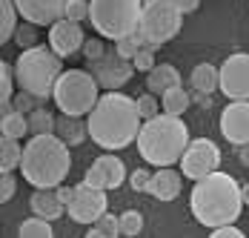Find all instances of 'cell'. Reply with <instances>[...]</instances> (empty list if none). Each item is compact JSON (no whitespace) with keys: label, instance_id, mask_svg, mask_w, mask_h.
<instances>
[{"label":"cell","instance_id":"cell-9","mask_svg":"<svg viewBox=\"0 0 249 238\" xmlns=\"http://www.w3.org/2000/svg\"><path fill=\"white\" fill-rule=\"evenodd\" d=\"M218 164H221V149L209 138L189 141L186 152L180 155V172H183V178H192V181L206 178L209 172L218 169Z\"/></svg>","mask_w":249,"mask_h":238},{"label":"cell","instance_id":"cell-28","mask_svg":"<svg viewBox=\"0 0 249 238\" xmlns=\"http://www.w3.org/2000/svg\"><path fill=\"white\" fill-rule=\"evenodd\" d=\"M26 132H29V118H26V112H20V109H12V112L3 118V135L23 138Z\"/></svg>","mask_w":249,"mask_h":238},{"label":"cell","instance_id":"cell-39","mask_svg":"<svg viewBox=\"0 0 249 238\" xmlns=\"http://www.w3.org/2000/svg\"><path fill=\"white\" fill-rule=\"evenodd\" d=\"M209 236L212 238H244V233H241L235 224H224V227H215Z\"/></svg>","mask_w":249,"mask_h":238},{"label":"cell","instance_id":"cell-17","mask_svg":"<svg viewBox=\"0 0 249 238\" xmlns=\"http://www.w3.org/2000/svg\"><path fill=\"white\" fill-rule=\"evenodd\" d=\"M183 190V172L178 175L172 167H158V172L149 178V187L146 192L155 195L158 201H175Z\"/></svg>","mask_w":249,"mask_h":238},{"label":"cell","instance_id":"cell-5","mask_svg":"<svg viewBox=\"0 0 249 238\" xmlns=\"http://www.w3.org/2000/svg\"><path fill=\"white\" fill-rule=\"evenodd\" d=\"M63 58L54 52V49L46 46H29L18 55V63H15V80L18 86L32 92L40 103L49 100L52 92H54V83L63 72Z\"/></svg>","mask_w":249,"mask_h":238},{"label":"cell","instance_id":"cell-45","mask_svg":"<svg viewBox=\"0 0 249 238\" xmlns=\"http://www.w3.org/2000/svg\"><path fill=\"white\" fill-rule=\"evenodd\" d=\"M241 195H244V204L249 207V181L247 184H241Z\"/></svg>","mask_w":249,"mask_h":238},{"label":"cell","instance_id":"cell-3","mask_svg":"<svg viewBox=\"0 0 249 238\" xmlns=\"http://www.w3.org/2000/svg\"><path fill=\"white\" fill-rule=\"evenodd\" d=\"M72 169V155H69V143L63 141L57 132L46 135H32V141L23 146V158H20V172L23 178L37 187V190H54L66 181Z\"/></svg>","mask_w":249,"mask_h":238},{"label":"cell","instance_id":"cell-22","mask_svg":"<svg viewBox=\"0 0 249 238\" xmlns=\"http://www.w3.org/2000/svg\"><path fill=\"white\" fill-rule=\"evenodd\" d=\"M20 158H23V146L20 138H12V135H0V169H18L20 167Z\"/></svg>","mask_w":249,"mask_h":238},{"label":"cell","instance_id":"cell-27","mask_svg":"<svg viewBox=\"0 0 249 238\" xmlns=\"http://www.w3.org/2000/svg\"><path fill=\"white\" fill-rule=\"evenodd\" d=\"M86 236H89V238H118V236H121V218L103 213L98 221L92 224V230H89Z\"/></svg>","mask_w":249,"mask_h":238},{"label":"cell","instance_id":"cell-18","mask_svg":"<svg viewBox=\"0 0 249 238\" xmlns=\"http://www.w3.org/2000/svg\"><path fill=\"white\" fill-rule=\"evenodd\" d=\"M29 207H32V213L40 215V218H60L63 210H66V204L57 198V190H35L32 192V201H29Z\"/></svg>","mask_w":249,"mask_h":238},{"label":"cell","instance_id":"cell-1","mask_svg":"<svg viewBox=\"0 0 249 238\" xmlns=\"http://www.w3.org/2000/svg\"><path fill=\"white\" fill-rule=\"evenodd\" d=\"M89 138L100 149L115 152L124 149L132 141H138V132L143 126V118L138 115V103L118 89H106V95L98 98L95 109L89 112Z\"/></svg>","mask_w":249,"mask_h":238},{"label":"cell","instance_id":"cell-26","mask_svg":"<svg viewBox=\"0 0 249 238\" xmlns=\"http://www.w3.org/2000/svg\"><path fill=\"white\" fill-rule=\"evenodd\" d=\"M29 132L32 135H46V132H54V115H52L49 109H43V103L37 106V109H32L29 115Z\"/></svg>","mask_w":249,"mask_h":238},{"label":"cell","instance_id":"cell-32","mask_svg":"<svg viewBox=\"0 0 249 238\" xmlns=\"http://www.w3.org/2000/svg\"><path fill=\"white\" fill-rule=\"evenodd\" d=\"M141 230H143V218L141 213H135V210H129V213L121 215V236H141Z\"/></svg>","mask_w":249,"mask_h":238},{"label":"cell","instance_id":"cell-23","mask_svg":"<svg viewBox=\"0 0 249 238\" xmlns=\"http://www.w3.org/2000/svg\"><path fill=\"white\" fill-rule=\"evenodd\" d=\"M189 103H192V98L183 86H172V89H166L160 95V109L169 112V115H183L189 109Z\"/></svg>","mask_w":249,"mask_h":238},{"label":"cell","instance_id":"cell-12","mask_svg":"<svg viewBox=\"0 0 249 238\" xmlns=\"http://www.w3.org/2000/svg\"><path fill=\"white\" fill-rule=\"evenodd\" d=\"M221 92L229 100H249V55H229L221 66Z\"/></svg>","mask_w":249,"mask_h":238},{"label":"cell","instance_id":"cell-43","mask_svg":"<svg viewBox=\"0 0 249 238\" xmlns=\"http://www.w3.org/2000/svg\"><path fill=\"white\" fill-rule=\"evenodd\" d=\"M12 109H15V106H12V100H3V103H0V135H3V118H6Z\"/></svg>","mask_w":249,"mask_h":238},{"label":"cell","instance_id":"cell-8","mask_svg":"<svg viewBox=\"0 0 249 238\" xmlns=\"http://www.w3.org/2000/svg\"><path fill=\"white\" fill-rule=\"evenodd\" d=\"M180 26H183V12L178 9L175 0H146L143 3L138 32L143 35L146 43H155V46L169 43L172 38H178Z\"/></svg>","mask_w":249,"mask_h":238},{"label":"cell","instance_id":"cell-2","mask_svg":"<svg viewBox=\"0 0 249 238\" xmlns=\"http://www.w3.org/2000/svg\"><path fill=\"white\" fill-rule=\"evenodd\" d=\"M189 210L195 215V221L215 230L224 224H235L238 215L244 210V195L241 184L229 175V172H209L206 178L195 181V190L189 198Z\"/></svg>","mask_w":249,"mask_h":238},{"label":"cell","instance_id":"cell-24","mask_svg":"<svg viewBox=\"0 0 249 238\" xmlns=\"http://www.w3.org/2000/svg\"><path fill=\"white\" fill-rule=\"evenodd\" d=\"M18 6L15 0H0V46L9 43L15 38V29H18Z\"/></svg>","mask_w":249,"mask_h":238},{"label":"cell","instance_id":"cell-6","mask_svg":"<svg viewBox=\"0 0 249 238\" xmlns=\"http://www.w3.org/2000/svg\"><path fill=\"white\" fill-rule=\"evenodd\" d=\"M89 23L95 26L100 38L118 40L132 32H138L143 0H89Z\"/></svg>","mask_w":249,"mask_h":238},{"label":"cell","instance_id":"cell-40","mask_svg":"<svg viewBox=\"0 0 249 238\" xmlns=\"http://www.w3.org/2000/svg\"><path fill=\"white\" fill-rule=\"evenodd\" d=\"M175 3H178V9H180L183 15H189V12H195V9L200 6V0H175Z\"/></svg>","mask_w":249,"mask_h":238},{"label":"cell","instance_id":"cell-30","mask_svg":"<svg viewBox=\"0 0 249 238\" xmlns=\"http://www.w3.org/2000/svg\"><path fill=\"white\" fill-rule=\"evenodd\" d=\"M15 40H18V46L20 49L37 46V23H32V20L18 23V29H15Z\"/></svg>","mask_w":249,"mask_h":238},{"label":"cell","instance_id":"cell-4","mask_svg":"<svg viewBox=\"0 0 249 238\" xmlns=\"http://www.w3.org/2000/svg\"><path fill=\"white\" fill-rule=\"evenodd\" d=\"M189 129L180 120V115H155V118L143 120L141 132H138V152L146 164L155 167H172L180 164V155L189 146Z\"/></svg>","mask_w":249,"mask_h":238},{"label":"cell","instance_id":"cell-15","mask_svg":"<svg viewBox=\"0 0 249 238\" xmlns=\"http://www.w3.org/2000/svg\"><path fill=\"white\" fill-rule=\"evenodd\" d=\"M221 132L229 143H249V100H232L221 115Z\"/></svg>","mask_w":249,"mask_h":238},{"label":"cell","instance_id":"cell-20","mask_svg":"<svg viewBox=\"0 0 249 238\" xmlns=\"http://www.w3.org/2000/svg\"><path fill=\"white\" fill-rule=\"evenodd\" d=\"M80 118H83V115H66V112H60V118L54 120V132L69 143V146L83 143L86 135H89V123H83Z\"/></svg>","mask_w":249,"mask_h":238},{"label":"cell","instance_id":"cell-13","mask_svg":"<svg viewBox=\"0 0 249 238\" xmlns=\"http://www.w3.org/2000/svg\"><path fill=\"white\" fill-rule=\"evenodd\" d=\"M83 181L92 184V187H98V190H106V192L118 190L126 181V167L118 155H100L98 161L86 169V178Z\"/></svg>","mask_w":249,"mask_h":238},{"label":"cell","instance_id":"cell-19","mask_svg":"<svg viewBox=\"0 0 249 238\" xmlns=\"http://www.w3.org/2000/svg\"><path fill=\"white\" fill-rule=\"evenodd\" d=\"M172 86H180V72L175 69L172 63H155L149 72H146V89L155 92V95H163L166 89Z\"/></svg>","mask_w":249,"mask_h":238},{"label":"cell","instance_id":"cell-11","mask_svg":"<svg viewBox=\"0 0 249 238\" xmlns=\"http://www.w3.org/2000/svg\"><path fill=\"white\" fill-rule=\"evenodd\" d=\"M66 213L77 224H95L106 213V190H98L92 184H77L72 201L66 204Z\"/></svg>","mask_w":249,"mask_h":238},{"label":"cell","instance_id":"cell-37","mask_svg":"<svg viewBox=\"0 0 249 238\" xmlns=\"http://www.w3.org/2000/svg\"><path fill=\"white\" fill-rule=\"evenodd\" d=\"M149 172H146V169H135V172H132V175H129V187H132V190L135 192H146V187H149Z\"/></svg>","mask_w":249,"mask_h":238},{"label":"cell","instance_id":"cell-38","mask_svg":"<svg viewBox=\"0 0 249 238\" xmlns=\"http://www.w3.org/2000/svg\"><path fill=\"white\" fill-rule=\"evenodd\" d=\"M103 52H106V46L100 43L98 38H92V40H86V43H83V55H86V60H98Z\"/></svg>","mask_w":249,"mask_h":238},{"label":"cell","instance_id":"cell-25","mask_svg":"<svg viewBox=\"0 0 249 238\" xmlns=\"http://www.w3.org/2000/svg\"><path fill=\"white\" fill-rule=\"evenodd\" d=\"M18 236H20V238H52V236H54V230H52V221H49V218L32 215V218H26L23 224H20Z\"/></svg>","mask_w":249,"mask_h":238},{"label":"cell","instance_id":"cell-7","mask_svg":"<svg viewBox=\"0 0 249 238\" xmlns=\"http://www.w3.org/2000/svg\"><path fill=\"white\" fill-rule=\"evenodd\" d=\"M100 83L95 80V75L86 69H66L60 72L57 83H54V92L52 100L57 103L60 112L66 115H89L95 109L100 98Z\"/></svg>","mask_w":249,"mask_h":238},{"label":"cell","instance_id":"cell-42","mask_svg":"<svg viewBox=\"0 0 249 238\" xmlns=\"http://www.w3.org/2000/svg\"><path fill=\"white\" fill-rule=\"evenodd\" d=\"M6 80H15V72L9 69L6 60H0V83H6Z\"/></svg>","mask_w":249,"mask_h":238},{"label":"cell","instance_id":"cell-14","mask_svg":"<svg viewBox=\"0 0 249 238\" xmlns=\"http://www.w3.org/2000/svg\"><path fill=\"white\" fill-rule=\"evenodd\" d=\"M86 43L83 38V29L77 20H69V18H60L49 26V46L60 55V58H72L77 55Z\"/></svg>","mask_w":249,"mask_h":238},{"label":"cell","instance_id":"cell-41","mask_svg":"<svg viewBox=\"0 0 249 238\" xmlns=\"http://www.w3.org/2000/svg\"><path fill=\"white\" fill-rule=\"evenodd\" d=\"M54 190H57V198H60L63 204H69L72 195H75V187H54Z\"/></svg>","mask_w":249,"mask_h":238},{"label":"cell","instance_id":"cell-35","mask_svg":"<svg viewBox=\"0 0 249 238\" xmlns=\"http://www.w3.org/2000/svg\"><path fill=\"white\" fill-rule=\"evenodd\" d=\"M37 103H40V100L32 95V92H26V89H20L18 95H12V106L20 109V112H26V115H29L32 109H37Z\"/></svg>","mask_w":249,"mask_h":238},{"label":"cell","instance_id":"cell-31","mask_svg":"<svg viewBox=\"0 0 249 238\" xmlns=\"http://www.w3.org/2000/svg\"><path fill=\"white\" fill-rule=\"evenodd\" d=\"M155 52H158V46H155V43H143V46L138 49V55L132 58L135 69H138V72H149L152 66H155Z\"/></svg>","mask_w":249,"mask_h":238},{"label":"cell","instance_id":"cell-46","mask_svg":"<svg viewBox=\"0 0 249 238\" xmlns=\"http://www.w3.org/2000/svg\"><path fill=\"white\" fill-rule=\"evenodd\" d=\"M143 3H146V0H143Z\"/></svg>","mask_w":249,"mask_h":238},{"label":"cell","instance_id":"cell-36","mask_svg":"<svg viewBox=\"0 0 249 238\" xmlns=\"http://www.w3.org/2000/svg\"><path fill=\"white\" fill-rule=\"evenodd\" d=\"M15 190H18V184H15V178H12V172H9V169H0V204L12 201V198H15Z\"/></svg>","mask_w":249,"mask_h":238},{"label":"cell","instance_id":"cell-44","mask_svg":"<svg viewBox=\"0 0 249 238\" xmlns=\"http://www.w3.org/2000/svg\"><path fill=\"white\" fill-rule=\"evenodd\" d=\"M238 158H241V164H244V167H249V143L238 146Z\"/></svg>","mask_w":249,"mask_h":238},{"label":"cell","instance_id":"cell-21","mask_svg":"<svg viewBox=\"0 0 249 238\" xmlns=\"http://www.w3.org/2000/svg\"><path fill=\"white\" fill-rule=\"evenodd\" d=\"M192 89L195 92H215L221 89V69H215L212 63H198L192 69Z\"/></svg>","mask_w":249,"mask_h":238},{"label":"cell","instance_id":"cell-33","mask_svg":"<svg viewBox=\"0 0 249 238\" xmlns=\"http://www.w3.org/2000/svg\"><path fill=\"white\" fill-rule=\"evenodd\" d=\"M135 103H138V115H141L143 120H149V118H155V115H160V103L155 100V92H152V95H141Z\"/></svg>","mask_w":249,"mask_h":238},{"label":"cell","instance_id":"cell-29","mask_svg":"<svg viewBox=\"0 0 249 238\" xmlns=\"http://www.w3.org/2000/svg\"><path fill=\"white\" fill-rule=\"evenodd\" d=\"M143 43H146L143 35H141V32H132V35H126V38H118V40H115V52H118L121 58H126V60H132Z\"/></svg>","mask_w":249,"mask_h":238},{"label":"cell","instance_id":"cell-16","mask_svg":"<svg viewBox=\"0 0 249 238\" xmlns=\"http://www.w3.org/2000/svg\"><path fill=\"white\" fill-rule=\"evenodd\" d=\"M23 20H32L37 26H52L66 15L69 0H15Z\"/></svg>","mask_w":249,"mask_h":238},{"label":"cell","instance_id":"cell-10","mask_svg":"<svg viewBox=\"0 0 249 238\" xmlns=\"http://www.w3.org/2000/svg\"><path fill=\"white\" fill-rule=\"evenodd\" d=\"M89 72L95 75V80L100 83V89H121L124 83L132 80L135 75V63L121 58L115 49L103 52L98 60H89Z\"/></svg>","mask_w":249,"mask_h":238},{"label":"cell","instance_id":"cell-34","mask_svg":"<svg viewBox=\"0 0 249 238\" xmlns=\"http://www.w3.org/2000/svg\"><path fill=\"white\" fill-rule=\"evenodd\" d=\"M89 12H92L89 0H69V6H66V15H63V18H69V20H77V23H83V20L89 18Z\"/></svg>","mask_w":249,"mask_h":238}]
</instances>
